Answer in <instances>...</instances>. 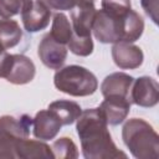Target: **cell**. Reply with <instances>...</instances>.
<instances>
[{
  "instance_id": "484cf974",
  "label": "cell",
  "mask_w": 159,
  "mask_h": 159,
  "mask_svg": "<svg viewBox=\"0 0 159 159\" xmlns=\"http://www.w3.org/2000/svg\"><path fill=\"white\" fill-rule=\"evenodd\" d=\"M91 1H94V0H91Z\"/></svg>"
},
{
  "instance_id": "ffe728a7",
  "label": "cell",
  "mask_w": 159,
  "mask_h": 159,
  "mask_svg": "<svg viewBox=\"0 0 159 159\" xmlns=\"http://www.w3.org/2000/svg\"><path fill=\"white\" fill-rule=\"evenodd\" d=\"M51 150L53 154V158L58 159H75L78 157V149L75 142L68 137H61L56 139L52 145Z\"/></svg>"
},
{
  "instance_id": "3957f363",
  "label": "cell",
  "mask_w": 159,
  "mask_h": 159,
  "mask_svg": "<svg viewBox=\"0 0 159 159\" xmlns=\"http://www.w3.org/2000/svg\"><path fill=\"white\" fill-rule=\"evenodd\" d=\"M55 87L72 97H87L98 88L97 77L86 67L70 65L61 67L53 76Z\"/></svg>"
},
{
  "instance_id": "7c38bea8",
  "label": "cell",
  "mask_w": 159,
  "mask_h": 159,
  "mask_svg": "<svg viewBox=\"0 0 159 159\" xmlns=\"http://www.w3.org/2000/svg\"><path fill=\"white\" fill-rule=\"evenodd\" d=\"M51 19V10L39 1H32L22 12L21 20L27 32H39L45 30Z\"/></svg>"
},
{
  "instance_id": "9c48e42d",
  "label": "cell",
  "mask_w": 159,
  "mask_h": 159,
  "mask_svg": "<svg viewBox=\"0 0 159 159\" xmlns=\"http://www.w3.org/2000/svg\"><path fill=\"white\" fill-rule=\"evenodd\" d=\"M112 58L120 70H135L142 66L144 55L139 46L133 42H116L112 47Z\"/></svg>"
},
{
  "instance_id": "cb8c5ba5",
  "label": "cell",
  "mask_w": 159,
  "mask_h": 159,
  "mask_svg": "<svg viewBox=\"0 0 159 159\" xmlns=\"http://www.w3.org/2000/svg\"><path fill=\"white\" fill-rule=\"evenodd\" d=\"M45 6H47L50 10H58V11H65V10H72L78 0H36Z\"/></svg>"
},
{
  "instance_id": "7402d4cb",
  "label": "cell",
  "mask_w": 159,
  "mask_h": 159,
  "mask_svg": "<svg viewBox=\"0 0 159 159\" xmlns=\"http://www.w3.org/2000/svg\"><path fill=\"white\" fill-rule=\"evenodd\" d=\"M34 0H0V17L11 19L21 14Z\"/></svg>"
},
{
  "instance_id": "8992f818",
  "label": "cell",
  "mask_w": 159,
  "mask_h": 159,
  "mask_svg": "<svg viewBox=\"0 0 159 159\" xmlns=\"http://www.w3.org/2000/svg\"><path fill=\"white\" fill-rule=\"evenodd\" d=\"M159 101V84L149 76H142L133 81L130 88V102L144 108L157 106Z\"/></svg>"
},
{
  "instance_id": "2e32d148",
  "label": "cell",
  "mask_w": 159,
  "mask_h": 159,
  "mask_svg": "<svg viewBox=\"0 0 159 159\" xmlns=\"http://www.w3.org/2000/svg\"><path fill=\"white\" fill-rule=\"evenodd\" d=\"M48 109L57 116L62 125H70L75 123L82 112V108L78 103L67 99H57L51 102L48 104Z\"/></svg>"
},
{
  "instance_id": "52a82bcc",
  "label": "cell",
  "mask_w": 159,
  "mask_h": 159,
  "mask_svg": "<svg viewBox=\"0 0 159 159\" xmlns=\"http://www.w3.org/2000/svg\"><path fill=\"white\" fill-rule=\"evenodd\" d=\"M36 75V67L31 58L25 55H10L4 78L12 84L30 83Z\"/></svg>"
},
{
  "instance_id": "5b68a950",
  "label": "cell",
  "mask_w": 159,
  "mask_h": 159,
  "mask_svg": "<svg viewBox=\"0 0 159 159\" xmlns=\"http://www.w3.org/2000/svg\"><path fill=\"white\" fill-rule=\"evenodd\" d=\"M123 16L109 14L103 9L97 10L92 25V31L94 37L102 43L120 42Z\"/></svg>"
},
{
  "instance_id": "5bb4252c",
  "label": "cell",
  "mask_w": 159,
  "mask_h": 159,
  "mask_svg": "<svg viewBox=\"0 0 159 159\" xmlns=\"http://www.w3.org/2000/svg\"><path fill=\"white\" fill-rule=\"evenodd\" d=\"M133 81L134 78L124 72H113L103 80L101 84V92L103 97L117 96L128 98L130 101V88Z\"/></svg>"
},
{
  "instance_id": "8fae6325",
  "label": "cell",
  "mask_w": 159,
  "mask_h": 159,
  "mask_svg": "<svg viewBox=\"0 0 159 159\" xmlns=\"http://www.w3.org/2000/svg\"><path fill=\"white\" fill-rule=\"evenodd\" d=\"M62 128V123L57 116L48 108L42 109L35 114L32 118V133L36 139L51 140L55 139Z\"/></svg>"
},
{
  "instance_id": "44dd1931",
  "label": "cell",
  "mask_w": 159,
  "mask_h": 159,
  "mask_svg": "<svg viewBox=\"0 0 159 159\" xmlns=\"http://www.w3.org/2000/svg\"><path fill=\"white\" fill-rule=\"evenodd\" d=\"M67 48L76 56H89L94 48L92 36H78L76 34H72L70 41L67 42Z\"/></svg>"
},
{
  "instance_id": "4fadbf2b",
  "label": "cell",
  "mask_w": 159,
  "mask_h": 159,
  "mask_svg": "<svg viewBox=\"0 0 159 159\" xmlns=\"http://www.w3.org/2000/svg\"><path fill=\"white\" fill-rule=\"evenodd\" d=\"M99 109L111 125H118L124 122L130 111V101L124 97H104V101L101 103Z\"/></svg>"
},
{
  "instance_id": "d6986e66",
  "label": "cell",
  "mask_w": 159,
  "mask_h": 159,
  "mask_svg": "<svg viewBox=\"0 0 159 159\" xmlns=\"http://www.w3.org/2000/svg\"><path fill=\"white\" fill-rule=\"evenodd\" d=\"M48 34L57 42L67 45V42L70 41V39L73 34V30H72V25H71L68 17L63 12H56L53 15L51 31Z\"/></svg>"
},
{
  "instance_id": "30bf717a",
  "label": "cell",
  "mask_w": 159,
  "mask_h": 159,
  "mask_svg": "<svg viewBox=\"0 0 159 159\" xmlns=\"http://www.w3.org/2000/svg\"><path fill=\"white\" fill-rule=\"evenodd\" d=\"M96 11L94 1L78 0L77 5L71 10V25L73 34L78 36H91Z\"/></svg>"
},
{
  "instance_id": "277c9868",
  "label": "cell",
  "mask_w": 159,
  "mask_h": 159,
  "mask_svg": "<svg viewBox=\"0 0 159 159\" xmlns=\"http://www.w3.org/2000/svg\"><path fill=\"white\" fill-rule=\"evenodd\" d=\"M31 125L32 118L27 114L0 117V158H15L16 144L29 138Z\"/></svg>"
},
{
  "instance_id": "e0dca14e",
  "label": "cell",
  "mask_w": 159,
  "mask_h": 159,
  "mask_svg": "<svg viewBox=\"0 0 159 159\" xmlns=\"http://www.w3.org/2000/svg\"><path fill=\"white\" fill-rule=\"evenodd\" d=\"M144 31V20L134 10H129L122 20V41L134 42L139 40Z\"/></svg>"
},
{
  "instance_id": "7a4b0ae2",
  "label": "cell",
  "mask_w": 159,
  "mask_h": 159,
  "mask_svg": "<svg viewBox=\"0 0 159 159\" xmlns=\"http://www.w3.org/2000/svg\"><path fill=\"white\" fill-rule=\"evenodd\" d=\"M122 139L137 159H157L159 157V135L147 120L128 119L122 128Z\"/></svg>"
},
{
  "instance_id": "ba28073f",
  "label": "cell",
  "mask_w": 159,
  "mask_h": 159,
  "mask_svg": "<svg viewBox=\"0 0 159 159\" xmlns=\"http://www.w3.org/2000/svg\"><path fill=\"white\" fill-rule=\"evenodd\" d=\"M68 48L66 45L53 40L50 34H46L39 43L37 55L41 62L50 70H60L67 58Z\"/></svg>"
},
{
  "instance_id": "ac0fdd59",
  "label": "cell",
  "mask_w": 159,
  "mask_h": 159,
  "mask_svg": "<svg viewBox=\"0 0 159 159\" xmlns=\"http://www.w3.org/2000/svg\"><path fill=\"white\" fill-rule=\"evenodd\" d=\"M22 39V30L17 21L11 19H0V43L4 48H11L19 45Z\"/></svg>"
},
{
  "instance_id": "9a60e30c",
  "label": "cell",
  "mask_w": 159,
  "mask_h": 159,
  "mask_svg": "<svg viewBox=\"0 0 159 159\" xmlns=\"http://www.w3.org/2000/svg\"><path fill=\"white\" fill-rule=\"evenodd\" d=\"M15 158L20 159H37V158H53L51 147L43 140H35L24 138L17 142L15 147Z\"/></svg>"
},
{
  "instance_id": "603a6c76",
  "label": "cell",
  "mask_w": 159,
  "mask_h": 159,
  "mask_svg": "<svg viewBox=\"0 0 159 159\" xmlns=\"http://www.w3.org/2000/svg\"><path fill=\"white\" fill-rule=\"evenodd\" d=\"M102 9L109 14L123 16L132 10L130 0H102Z\"/></svg>"
},
{
  "instance_id": "6da1fadb",
  "label": "cell",
  "mask_w": 159,
  "mask_h": 159,
  "mask_svg": "<svg viewBox=\"0 0 159 159\" xmlns=\"http://www.w3.org/2000/svg\"><path fill=\"white\" fill-rule=\"evenodd\" d=\"M76 130L81 140L82 154L86 159H118L127 154L117 148L108 130L99 107L81 112L76 119Z\"/></svg>"
},
{
  "instance_id": "d4e9b609",
  "label": "cell",
  "mask_w": 159,
  "mask_h": 159,
  "mask_svg": "<svg viewBox=\"0 0 159 159\" xmlns=\"http://www.w3.org/2000/svg\"><path fill=\"white\" fill-rule=\"evenodd\" d=\"M140 5L153 22L158 24V0H140Z\"/></svg>"
}]
</instances>
